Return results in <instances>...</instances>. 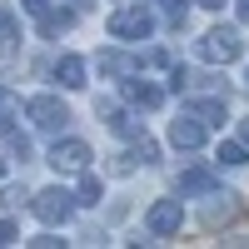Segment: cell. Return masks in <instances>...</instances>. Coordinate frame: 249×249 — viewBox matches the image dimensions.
Segmentation results:
<instances>
[{
	"label": "cell",
	"mask_w": 249,
	"mask_h": 249,
	"mask_svg": "<svg viewBox=\"0 0 249 249\" xmlns=\"http://www.w3.org/2000/svg\"><path fill=\"white\" fill-rule=\"evenodd\" d=\"M10 239H15V224H10V219H0V244H10Z\"/></svg>",
	"instance_id": "23"
},
{
	"label": "cell",
	"mask_w": 249,
	"mask_h": 249,
	"mask_svg": "<svg viewBox=\"0 0 249 249\" xmlns=\"http://www.w3.org/2000/svg\"><path fill=\"white\" fill-rule=\"evenodd\" d=\"M105 199V190H100V179L90 170H80V204H100Z\"/></svg>",
	"instance_id": "14"
},
{
	"label": "cell",
	"mask_w": 249,
	"mask_h": 249,
	"mask_svg": "<svg viewBox=\"0 0 249 249\" xmlns=\"http://www.w3.org/2000/svg\"><path fill=\"white\" fill-rule=\"evenodd\" d=\"M239 140H244V144H249V120H244V124H239Z\"/></svg>",
	"instance_id": "25"
},
{
	"label": "cell",
	"mask_w": 249,
	"mask_h": 249,
	"mask_svg": "<svg viewBox=\"0 0 249 249\" xmlns=\"http://www.w3.org/2000/svg\"><path fill=\"white\" fill-rule=\"evenodd\" d=\"M219 160H224V164H249V144H244V140H239V144H234V140L219 144Z\"/></svg>",
	"instance_id": "16"
},
{
	"label": "cell",
	"mask_w": 249,
	"mask_h": 249,
	"mask_svg": "<svg viewBox=\"0 0 249 249\" xmlns=\"http://www.w3.org/2000/svg\"><path fill=\"white\" fill-rule=\"evenodd\" d=\"M25 110H30V120L40 124V130H65V124H70V110L60 105L55 95H35Z\"/></svg>",
	"instance_id": "5"
},
{
	"label": "cell",
	"mask_w": 249,
	"mask_h": 249,
	"mask_svg": "<svg viewBox=\"0 0 249 249\" xmlns=\"http://www.w3.org/2000/svg\"><path fill=\"white\" fill-rule=\"evenodd\" d=\"M70 5H75V10H90V0H70Z\"/></svg>",
	"instance_id": "27"
},
{
	"label": "cell",
	"mask_w": 249,
	"mask_h": 249,
	"mask_svg": "<svg viewBox=\"0 0 249 249\" xmlns=\"http://www.w3.org/2000/svg\"><path fill=\"white\" fill-rule=\"evenodd\" d=\"M50 164H55L60 175H80V170H90V144H85V140H55Z\"/></svg>",
	"instance_id": "4"
},
{
	"label": "cell",
	"mask_w": 249,
	"mask_h": 249,
	"mask_svg": "<svg viewBox=\"0 0 249 249\" xmlns=\"http://www.w3.org/2000/svg\"><path fill=\"white\" fill-rule=\"evenodd\" d=\"M30 210H35L40 224H50V230H55V224H65V219L75 214V195H70V190H40V195L30 199Z\"/></svg>",
	"instance_id": "2"
},
{
	"label": "cell",
	"mask_w": 249,
	"mask_h": 249,
	"mask_svg": "<svg viewBox=\"0 0 249 249\" xmlns=\"http://www.w3.org/2000/svg\"><path fill=\"white\" fill-rule=\"evenodd\" d=\"M190 115H199L204 124H224V100H195Z\"/></svg>",
	"instance_id": "12"
},
{
	"label": "cell",
	"mask_w": 249,
	"mask_h": 249,
	"mask_svg": "<svg viewBox=\"0 0 249 249\" xmlns=\"http://www.w3.org/2000/svg\"><path fill=\"white\" fill-rule=\"evenodd\" d=\"M55 80L65 90H80V85H85V60H80V55H60L55 60Z\"/></svg>",
	"instance_id": "9"
},
{
	"label": "cell",
	"mask_w": 249,
	"mask_h": 249,
	"mask_svg": "<svg viewBox=\"0 0 249 249\" xmlns=\"http://www.w3.org/2000/svg\"><path fill=\"white\" fill-rule=\"evenodd\" d=\"M15 40H20V35H15L10 10H0V55H10V50H15Z\"/></svg>",
	"instance_id": "15"
},
{
	"label": "cell",
	"mask_w": 249,
	"mask_h": 249,
	"mask_svg": "<svg viewBox=\"0 0 249 249\" xmlns=\"http://www.w3.org/2000/svg\"><path fill=\"white\" fill-rule=\"evenodd\" d=\"M70 25H75L70 10H45V15H40V30H45V35H60V30H70Z\"/></svg>",
	"instance_id": "13"
},
{
	"label": "cell",
	"mask_w": 249,
	"mask_h": 249,
	"mask_svg": "<svg viewBox=\"0 0 249 249\" xmlns=\"http://www.w3.org/2000/svg\"><path fill=\"white\" fill-rule=\"evenodd\" d=\"M214 190H219V175L199 170V164H195V170H184V175H179V195H214Z\"/></svg>",
	"instance_id": "8"
},
{
	"label": "cell",
	"mask_w": 249,
	"mask_h": 249,
	"mask_svg": "<svg viewBox=\"0 0 249 249\" xmlns=\"http://www.w3.org/2000/svg\"><path fill=\"white\" fill-rule=\"evenodd\" d=\"M144 224H150V234H175L184 224V204L179 199H155L150 214H144Z\"/></svg>",
	"instance_id": "6"
},
{
	"label": "cell",
	"mask_w": 249,
	"mask_h": 249,
	"mask_svg": "<svg viewBox=\"0 0 249 249\" xmlns=\"http://www.w3.org/2000/svg\"><path fill=\"white\" fill-rule=\"evenodd\" d=\"M20 5H25L30 15H45V10H50V0H20Z\"/></svg>",
	"instance_id": "22"
},
{
	"label": "cell",
	"mask_w": 249,
	"mask_h": 249,
	"mask_svg": "<svg viewBox=\"0 0 249 249\" xmlns=\"http://www.w3.org/2000/svg\"><path fill=\"white\" fill-rule=\"evenodd\" d=\"M0 175H5V160H0Z\"/></svg>",
	"instance_id": "28"
},
{
	"label": "cell",
	"mask_w": 249,
	"mask_h": 249,
	"mask_svg": "<svg viewBox=\"0 0 249 249\" xmlns=\"http://www.w3.org/2000/svg\"><path fill=\"white\" fill-rule=\"evenodd\" d=\"M239 20H249V0H239Z\"/></svg>",
	"instance_id": "26"
},
{
	"label": "cell",
	"mask_w": 249,
	"mask_h": 249,
	"mask_svg": "<svg viewBox=\"0 0 249 249\" xmlns=\"http://www.w3.org/2000/svg\"><path fill=\"white\" fill-rule=\"evenodd\" d=\"M199 55L214 60V65H230V60L244 55V40H239V30H230V25H214V30L199 35Z\"/></svg>",
	"instance_id": "1"
},
{
	"label": "cell",
	"mask_w": 249,
	"mask_h": 249,
	"mask_svg": "<svg viewBox=\"0 0 249 249\" xmlns=\"http://www.w3.org/2000/svg\"><path fill=\"white\" fill-rule=\"evenodd\" d=\"M160 5L175 15V25H184V0H160Z\"/></svg>",
	"instance_id": "21"
},
{
	"label": "cell",
	"mask_w": 249,
	"mask_h": 249,
	"mask_svg": "<svg viewBox=\"0 0 249 249\" xmlns=\"http://www.w3.org/2000/svg\"><path fill=\"white\" fill-rule=\"evenodd\" d=\"M195 5H204V10H219V5H230V0H195Z\"/></svg>",
	"instance_id": "24"
},
{
	"label": "cell",
	"mask_w": 249,
	"mask_h": 249,
	"mask_svg": "<svg viewBox=\"0 0 249 249\" xmlns=\"http://www.w3.org/2000/svg\"><path fill=\"white\" fill-rule=\"evenodd\" d=\"M150 30H155V15L144 5H130V10H115L110 15V35L115 40H144Z\"/></svg>",
	"instance_id": "3"
},
{
	"label": "cell",
	"mask_w": 249,
	"mask_h": 249,
	"mask_svg": "<svg viewBox=\"0 0 249 249\" xmlns=\"http://www.w3.org/2000/svg\"><path fill=\"white\" fill-rule=\"evenodd\" d=\"M20 199H25L20 184H5V190H0V204H10V210H20Z\"/></svg>",
	"instance_id": "19"
},
{
	"label": "cell",
	"mask_w": 249,
	"mask_h": 249,
	"mask_svg": "<svg viewBox=\"0 0 249 249\" xmlns=\"http://www.w3.org/2000/svg\"><path fill=\"white\" fill-rule=\"evenodd\" d=\"M219 219H230V204H210V214H204V224H219Z\"/></svg>",
	"instance_id": "20"
},
{
	"label": "cell",
	"mask_w": 249,
	"mask_h": 249,
	"mask_svg": "<svg viewBox=\"0 0 249 249\" xmlns=\"http://www.w3.org/2000/svg\"><path fill=\"white\" fill-rule=\"evenodd\" d=\"M100 70H105V75H135L140 60L124 55V50H100Z\"/></svg>",
	"instance_id": "11"
},
{
	"label": "cell",
	"mask_w": 249,
	"mask_h": 249,
	"mask_svg": "<svg viewBox=\"0 0 249 249\" xmlns=\"http://www.w3.org/2000/svg\"><path fill=\"white\" fill-rule=\"evenodd\" d=\"M5 150H10L15 160H30V140H25V135H15V130H10V135H5Z\"/></svg>",
	"instance_id": "18"
},
{
	"label": "cell",
	"mask_w": 249,
	"mask_h": 249,
	"mask_svg": "<svg viewBox=\"0 0 249 249\" xmlns=\"http://www.w3.org/2000/svg\"><path fill=\"white\" fill-rule=\"evenodd\" d=\"M124 100H130V105H140V110H160V105H164V90H155V85H140V80H130V85H124Z\"/></svg>",
	"instance_id": "10"
},
{
	"label": "cell",
	"mask_w": 249,
	"mask_h": 249,
	"mask_svg": "<svg viewBox=\"0 0 249 249\" xmlns=\"http://www.w3.org/2000/svg\"><path fill=\"white\" fill-rule=\"evenodd\" d=\"M204 130H210V124H204L199 115H179V120L170 124V144H175V150H199V144H204Z\"/></svg>",
	"instance_id": "7"
},
{
	"label": "cell",
	"mask_w": 249,
	"mask_h": 249,
	"mask_svg": "<svg viewBox=\"0 0 249 249\" xmlns=\"http://www.w3.org/2000/svg\"><path fill=\"white\" fill-rule=\"evenodd\" d=\"M15 110H20V100H15L10 90H0V130H10V120H15Z\"/></svg>",
	"instance_id": "17"
}]
</instances>
